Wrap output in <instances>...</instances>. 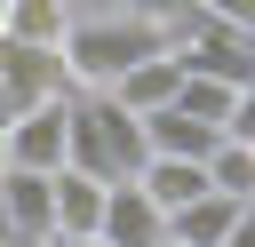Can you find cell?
<instances>
[{
  "label": "cell",
  "instance_id": "obj_14",
  "mask_svg": "<svg viewBox=\"0 0 255 247\" xmlns=\"http://www.w3.org/2000/svg\"><path fill=\"white\" fill-rule=\"evenodd\" d=\"M120 8H128V16H143V24H151V32H167V40L199 24V0H120Z\"/></svg>",
  "mask_w": 255,
  "mask_h": 247
},
{
  "label": "cell",
  "instance_id": "obj_4",
  "mask_svg": "<svg viewBox=\"0 0 255 247\" xmlns=\"http://www.w3.org/2000/svg\"><path fill=\"white\" fill-rule=\"evenodd\" d=\"M0 207H8L16 239L24 231H48L56 223V167H0Z\"/></svg>",
  "mask_w": 255,
  "mask_h": 247
},
{
  "label": "cell",
  "instance_id": "obj_12",
  "mask_svg": "<svg viewBox=\"0 0 255 247\" xmlns=\"http://www.w3.org/2000/svg\"><path fill=\"white\" fill-rule=\"evenodd\" d=\"M207 183H215V191H231V199H255V151L223 135V143L207 151Z\"/></svg>",
  "mask_w": 255,
  "mask_h": 247
},
{
  "label": "cell",
  "instance_id": "obj_24",
  "mask_svg": "<svg viewBox=\"0 0 255 247\" xmlns=\"http://www.w3.org/2000/svg\"><path fill=\"white\" fill-rule=\"evenodd\" d=\"M247 151H255V143H247Z\"/></svg>",
  "mask_w": 255,
  "mask_h": 247
},
{
  "label": "cell",
  "instance_id": "obj_22",
  "mask_svg": "<svg viewBox=\"0 0 255 247\" xmlns=\"http://www.w3.org/2000/svg\"><path fill=\"white\" fill-rule=\"evenodd\" d=\"M8 239H16V223H8V207H0V247H8Z\"/></svg>",
  "mask_w": 255,
  "mask_h": 247
},
{
  "label": "cell",
  "instance_id": "obj_3",
  "mask_svg": "<svg viewBox=\"0 0 255 247\" xmlns=\"http://www.w3.org/2000/svg\"><path fill=\"white\" fill-rule=\"evenodd\" d=\"M96 239H104V247H159V239H167V215L151 207V191H143L135 175H120V183H104Z\"/></svg>",
  "mask_w": 255,
  "mask_h": 247
},
{
  "label": "cell",
  "instance_id": "obj_8",
  "mask_svg": "<svg viewBox=\"0 0 255 247\" xmlns=\"http://www.w3.org/2000/svg\"><path fill=\"white\" fill-rule=\"evenodd\" d=\"M135 183L151 191V207H159V215H175L183 199H199V191H207V159H183V151H151V159L135 167Z\"/></svg>",
  "mask_w": 255,
  "mask_h": 247
},
{
  "label": "cell",
  "instance_id": "obj_6",
  "mask_svg": "<svg viewBox=\"0 0 255 247\" xmlns=\"http://www.w3.org/2000/svg\"><path fill=\"white\" fill-rule=\"evenodd\" d=\"M0 88H8L16 104H32V96H48V88H72V80H64V56H56V48L0 40Z\"/></svg>",
  "mask_w": 255,
  "mask_h": 247
},
{
  "label": "cell",
  "instance_id": "obj_11",
  "mask_svg": "<svg viewBox=\"0 0 255 247\" xmlns=\"http://www.w3.org/2000/svg\"><path fill=\"white\" fill-rule=\"evenodd\" d=\"M96 215H104V175L56 167V223L48 231H96Z\"/></svg>",
  "mask_w": 255,
  "mask_h": 247
},
{
  "label": "cell",
  "instance_id": "obj_23",
  "mask_svg": "<svg viewBox=\"0 0 255 247\" xmlns=\"http://www.w3.org/2000/svg\"><path fill=\"white\" fill-rule=\"evenodd\" d=\"M159 247H183V239H159Z\"/></svg>",
  "mask_w": 255,
  "mask_h": 247
},
{
  "label": "cell",
  "instance_id": "obj_5",
  "mask_svg": "<svg viewBox=\"0 0 255 247\" xmlns=\"http://www.w3.org/2000/svg\"><path fill=\"white\" fill-rule=\"evenodd\" d=\"M143 135H151V151H183V159H207V151L223 143V127H215V120H199V112H183L175 96L143 112Z\"/></svg>",
  "mask_w": 255,
  "mask_h": 247
},
{
  "label": "cell",
  "instance_id": "obj_20",
  "mask_svg": "<svg viewBox=\"0 0 255 247\" xmlns=\"http://www.w3.org/2000/svg\"><path fill=\"white\" fill-rule=\"evenodd\" d=\"M8 112H16V96H8V88H0V143H8Z\"/></svg>",
  "mask_w": 255,
  "mask_h": 247
},
{
  "label": "cell",
  "instance_id": "obj_17",
  "mask_svg": "<svg viewBox=\"0 0 255 247\" xmlns=\"http://www.w3.org/2000/svg\"><path fill=\"white\" fill-rule=\"evenodd\" d=\"M215 247H255V199H247V207H239V223H231V231H223V239H215Z\"/></svg>",
  "mask_w": 255,
  "mask_h": 247
},
{
  "label": "cell",
  "instance_id": "obj_2",
  "mask_svg": "<svg viewBox=\"0 0 255 247\" xmlns=\"http://www.w3.org/2000/svg\"><path fill=\"white\" fill-rule=\"evenodd\" d=\"M64 112H72V88H48V96L16 104L8 112L0 167H64Z\"/></svg>",
  "mask_w": 255,
  "mask_h": 247
},
{
  "label": "cell",
  "instance_id": "obj_19",
  "mask_svg": "<svg viewBox=\"0 0 255 247\" xmlns=\"http://www.w3.org/2000/svg\"><path fill=\"white\" fill-rule=\"evenodd\" d=\"M8 247H56V231H24V239H8Z\"/></svg>",
  "mask_w": 255,
  "mask_h": 247
},
{
  "label": "cell",
  "instance_id": "obj_16",
  "mask_svg": "<svg viewBox=\"0 0 255 247\" xmlns=\"http://www.w3.org/2000/svg\"><path fill=\"white\" fill-rule=\"evenodd\" d=\"M207 24H231V32H255V0H199Z\"/></svg>",
  "mask_w": 255,
  "mask_h": 247
},
{
  "label": "cell",
  "instance_id": "obj_13",
  "mask_svg": "<svg viewBox=\"0 0 255 247\" xmlns=\"http://www.w3.org/2000/svg\"><path fill=\"white\" fill-rule=\"evenodd\" d=\"M175 104L223 127V112H231V80H207V72H183V80H175Z\"/></svg>",
  "mask_w": 255,
  "mask_h": 247
},
{
  "label": "cell",
  "instance_id": "obj_18",
  "mask_svg": "<svg viewBox=\"0 0 255 247\" xmlns=\"http://www.w3.org/2000/svg\"><path fill=\"white\" fill-rule=\"evenodd\" d=\"M56 247H104L96 231H56Z\"/></svg>",
  "mask_w": 255,
  "mask_h": 247
},
{
  "label": "cell",
  "instance_id": "obj_21",
  "mask_svg": "<svg viewBox=\"0 0 255 247\" xmlns=\"http://www.w3.org/2000/svg\"><path fill=\"white\" fill-rule=\"evenodd\" d=\"M80 8H120V0H72V16H80Z\"/></svg>",
  "mask_w": 255,
  "mask_h": 247
},
{
  "label": "cell",
  "instance_id": "obj_10",
  "mask_svg": "<svg viewBox=\"0 0 255 247\" xmlns=\"http://www.w3.org/2000/svg\"><path fill=\"white\" fill-rule=\"evenodd\" d=\"M64 32H72V0H0V40L64 48Z\"/></svg>",
  "mask_w": 255,
  "mask_h": 247
},
{
  "label": "cell",
  "instance_id": "obj_7",
  "mask_svg": "<svg viewBox=\"0 0 255 247\" xmlns=\"http://www.w3.org/2000/svg\"><path fill=\"white\" fill-rule=\"evenodd\" d=\"M175 80H183V56H175V48H151V56H135L104 96H120L128 112H151V104H167V96H175Z\"/></svg>",
  "mask_w": 255,
  "mask_h": 247
},
{
  "label": "cell",
  "instance_id": "obj_15",
  "mask_svg": "<svg viewBox=\"0 0 255 247\" xmlns=\"http://www.w3.org/2000/svg\"><path fill=\"white\" fill-rule=\"evenodd\" d=\"M223 135H231V143H255V80H239V88H231V112H223Z\"/></svg>",
  "mask_w": 255,
  "mask_h": 247
},
{
  "label": "cell",
  "instance_id": "obj_9",
  "mask_svg": "<svg viewBox=\"0 0 255 247\" xmlns=\"http://www.w3.org/2000/svg\"><path fill=\"white\" fill-rule=\"evenodd\" d=\"M239 207H247V199H231V191H215V183H207L199 199H183V207L167 215V239H183V247H215V239L239 223Z\"/></svg>",
  "mask_w": 255,
  "mask_h": 247
},
{
  "label": "cell",
  "instance_id": "obj_1",
  "mask_svg": "<svg viewBox=\"0 0 255 247\" xmlns=\"http://www.w3.org/2000/svg\"><path fill=\"white\" fill-rule=\"evenodd\" d=\"M151 48H167V32H151L143 16H128V8H80L72 16V32H64V80L72 88H112L135 56H151Z\"/></svg>",
  "mask_w": 255,
  "mask_h": 247
}]
</instances>
